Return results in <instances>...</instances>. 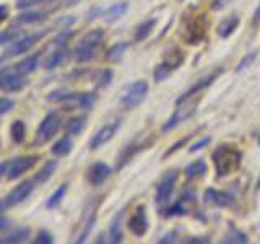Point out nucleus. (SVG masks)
Segmentation results:
<instances>
[{
    "mask_svg": "<svg viewBox=\"0 0 260 244\" xmlns=\"http://www.w3.org/2000/svg\"><path fill=\"white\" fill-rule=\"evenodd\" d=\"M10 225H12V220L8 218L7 215H4L2 211H0V233L8 230V228H10Z\"/></svg>",
    "mask_w": 260,
    "mask_h": 244,
    "instance_id": "nucleus-46",
    "label": "nucleus"
},
{
    "mask_svg": "<svg viewBox=\"0 0 260 244\" xmlns=\"http://www.w3.org/2000/svg\"><path fill=\"white\" fill-rule=\"evenodd\" d=\"M254 23H255V24L260 23V4H258L257 10H255V13H254Z\"/></svg>",
    "mask_w": 260,
    "mask_h": 244,
    "instance_id": "nucleus-50",
    "label": "nucleus"
},
{
    "mask_svg": "<svg viewBox=\"0 0 260 244\" xmlns=\"http://www.w3.org/2000/svg\"><path fill=\"white\" fill-rule=\"evenodd\" d=\"M7 16H8V7L7 5H0V23H4L7 20Z\"/></svg>",
    "mask_w": 260,
    "mask_h": 244,
    "instance_id": "nucleus-48",
    "label": "nucleus"
},
{
    "mask_svg": "<svg viewBox=\"0 0 260 244\" xmlns=\"http://www.w3.org/2000/svg\"><path fill=\"white\" fill-rule=\"evenodd\" d=\"M72 148H73V142L69 137H63L51 146V153L55 155V157H67L72 151Z\"/></svg>",
    "mask_w": 260,
    "mask_h": 244,
    "instance_id": "nucleus-29",
    "label": "nucleus"
},
{
    "mask_svg": "<svg viewBox=\"0 0 260 244\" xmlns=\"http://www.w3.org/2000/svg\"><path fill=\"white\" fill-rule=\"evenodd\" d=\"M239 26V18L236 15H230L228 18H224L218 26V35L221 38H230L233 33L238 29Z\"/></svg>",
    "mask_w": 260,
    "mask_h": 244,
    "instance_id": "nucleus-27",
    "label": "nucleus"
},
{
    "mask_svg": "<svg viewBox=\"0 0 260 244\" xmlns=\"http://www.w3.org/2000/svg\"><path fill=\"white\" fill-rule=\"evenodd\" d=\"M103 241H106L104 239V234H100V239H98V242H103Z\"/></svg>",
    "mask_w": 260,
    "mask_h": 244,
    "instance_id": "nucleus-52",
    "label": "nucleus"
},
{
    "mask_svg": "<svg viewBox=\"0 0 260 244\" xmlns=\"http://www.w3.org/2000/svg\"><path fill=\"white\" fill-rule=\"evenodd\" d=\"M2 60H4V59H2V57H0V64H2Z\"/></svg>",
    "mask_w": 260,
    "mask_h": 244,
    "instance_id": "nucleus-54",
    "label": "nucleus"
},
{
    "mask_svg": "<svg viewBox=\"0 0 260 244\" xmlns=\"http://www.w3.org/2000/svg\"><path fill=\"white\" fill-rule=\"evenodd\" d=\"M72 36H73V31L69 28H63V31L59 33V35L54 38V41H52L54 47H67V43L70 41Z\"/></svg>",
    "mask_w": 260,
    "mask_h": 244,
    "instance_id": "nucleus-38",
    "label": "nucleus"
},
{
    "mask_svg": "<svg viewBox=\"0 0 260 244\" xmlns=\"http://www.w3.org/2000/svg\"><path fill=\"white\" fill-rule=\"evenodd\" d=\"M242 155L238 148L233 145H219L213 151V163L218 176H228L233 174L236 169L241 166Z\"/></svg>",
    "mask_w": 260,
    "mask_h": 244,
    "instance_id": "nucleus-1",
    "label": "nucleus"
},
{
    "mask_svg": "<svg viewBox=\"0 0 260 244\" xmlns=\"http://www.w3.org/2000/svg\"><path fill=\"white\" fill-rule=\"evenodd\" d=\"M207 203H213L216 207H228L231 205L233 197L230 194H226L223 191H216V189H207L205 195H203Z\"/></svg>",
    "mask_w": 260,
    "mask_h": 244,
    "instance_id": "nucleus-18",
    "label": "nucleus"
},
{
    "mask_svg": "<svg viewBox=\"0 0 260 244\" xmlns=\"http://www.w3.org/2000/svg\"><path fill=\"white\" fill-rule=\"evenodd\" d=\"M39 55H41V54L36 52V54H31V55H28V57H24V59H21L18 64L15 65L16 72L23 73V75H29V73L36 72L38 65H39Z\"/></svg>",
    "mask_w": 260,
    "mask_h": 244,
    "instance_id": "nucleus-22",
    "label": "nucleus"
},
{
    "mask_svg": "<svg viewBox=\"0 0 260 244\" xmlns=\"http://www.w3.org/2000/svg\"><path fill=\"white\" fill-rule=\"evenodd\" d=\"M154 24H156V20H154V18L145 20L143 23L138 24L137 29H135V41H137V43H140V41H143V39H146L150 36V33L153 31Z\"/></svg>",
    "mask_w": 260,
    "mask_h": 244,
    "instance_id": "nucleus-33",
    "label": "nucleus"
},
{
    "mask_svg": "<svg viewBox=\"0 0 260 244\" xmlns=\"http://www.w3.org/2000/svg\"><path fill=\"white\" fill-rule=\"evenodd\" d=\"M111 80H112V72L111 70H103L100 73V77H98V86H100V88L109 86Z\"/></svg>",
    "mask_w": 260,
    "mask_h": 244,
    "instance_id": "nucleus-41",
    "label": "nucleus"
},
{
    "mask_svg": "<svg viewBox=\"0 0 260 244\" xmlns=\"http://www.w3.org/2000/svg\"><path fill=\"white\" fill-rule=\"evenodd\" d=\"M10 137L15 143H23L24 137H26V126H24V122L16 119L12 122L10 126Z\"/></svg>",
    "mask_w": 260,
    "mask_h": 244,
    "instance_id": "nucleus-31",
    "label": "nucleus"
},
{
    "mask_svg": "<svg viewBox=\"0 0 260 244\" xmlns=\"http://www.w3.org/2000/svg\"><path fill=\"white\" fill-rule=\"evenodd\" d=\"M86 127V119L85 117H73L67 124V132L70 135H80Z\"/></svg>",
    "mask_w": 260,
    "mask_h": 244,
    "instance_id": "nucleus-36",
    "label": "nucleus"
},
{
    "mask_svg": "<svg viewBox=\"0 0 260 244\" xmlns=\"http://www.w3.org/2000/svg\"><path fill=\"white\" fill-rule=\"evenodd\" d=\"M128 10V5L125 2H120V4H114L112 7H109L108 10L103 13V18L106 23H114L120 20L122 16H124Z\"/></svg>",
    "mask_w": 260,
    "mask_h": 244,
    "instance_id": "nucleus-25",
    "label": "nucleus"
},
{
    "mask_svg": "<svg viewBox=\"0 0 260 244\" xmlns=\"http://www.w3.org/2000/svg\"><path fill=\"white\" fill-rule=\"evenodd\" d=\"M69 191V184L65 182V184H60L57 189L51 194V197H49L46 200V207L47 208H55V207H59L60 205V202L65 199V194H67Z\"/></svg>",
    "mask_w": 260,
    "mask_h": 244,
    "instance_id": "nucleus-28",
    "label": "nucleus"
},
{
    "mask_svg": "<svg viewBox=\"0 0 260 244\" xmlns=\"http://www.w3.org/2000/svg\"><path fill=\"white\" fill-rule=\"evenodd\" d=\"M62 126V119L57 112H49L47 116L41 120V124L36 130V135L32 138V146H41L47 143L51 138L59 132V129Z\"/></svg>",
    "mask_w": 260,
    "mask_h": 244,
    "instance_id": "nucleus-4",
    "label": "nucleus"
},
{
    "mask_svg": "<svg viewBox=\"0 0 260 244\" xmlns=\"http://www.w3.org/2000/svg\"><path fill=\"white\" fill-rule=\"evenodd\" d=\"M49 12H39V10H28L24 13H20L16 18L13 20V24H32V23H39L47 18Z\"/></svg>",
    "mask_w": 260,
    "mask_h": 244,
    "instance_id": "nucleus-21",
    "label": "nucleus"
},
{
    "mask_svg": "<svg viewBox=\"0 0 260 244\" xmlns=\"http://www.w3.org/2000/svg\"><path fill=\"white\" fill-rule=\"evenodd\" d=\"M7 169H8V161H4L2 165H0V177H2L4 174L7 176Z\"/></svg>",
    "mask_w": 260,
    "mask_h": 244,
    "instance_id": "nucleus-49",
    "label": "nucleus"
},
{
    "mask_svg": "<svg viewBox=\"0 0 260 244\" xmlns=\"http://www.w3.org/2000/svg\"><path fill=\"white\" fill-rule=\"evenodd\" d=\"M125 215V208H122L119 214L112 218V222L109 225V241L112 244H119L122 242V220Z\"/></svg>",
    "mask_w": 260,
    "mask_h": 244,
    "instance_id": "nucleus-19",
    "label": "nucleus"
},
{
    "mask_svg": "<svg viewBox=\"0 0 260 244\" xmlns=\"http://www.w3.org/2000/svg\"><path fill=\"white\" fill-rule=\"evenodd\" d=\"M255 52H252V54H247L246 57H244V60L238 65V69H236V70H238V72H242V70H246L247 67H249V65L252 64V62H254L255 60Z\"/></svg>",
    "mask_w": 260,
    "mask_h": 244,
    "instance_id": "nucleus-43",
    "label": "nucleus"
},
{
    "mask_svg": "<svg viewBox=\"0 0 260 244\" xmlns=\"http://www.w3.org/2000/svg\"><path fill=\"white\" fill-rule=\"evenodd\" d=\"M55 169H57V161H55V160L47 161L46 165L36 173V176H35V179H32V181H35L38 186L46 184V182L49 181V179L52 177V174L55 173Z\"/></svg>",
    "mask_w": 260,
    "mask_h": 244,
    "instance_id": "nucleus-26",
    "label": "nucleus"
},
{
    "mask_svg": "<svg viewBox=\"0 0 260 244\" xmlns=\"http://www.w3.org/2000/svg\"><path fill=\"white\" fill-rule=\"evenodd\" d=\"M177 65H179V62H173V60H165L162 64H159L156 67V70H154V81H158L159 83V81L166 80Z\"/></svg>",
    "mask_w": 260,
    "mask_h": 244,
    "instance_id": "nucleus-30",
    "label": "nucleus"
},
{
    "mask_svg": "<svg viewBox=\"0 0 260 244\" xmlns=\"http://www.w3.org/2000/svg\"><path fill=\"white\" fill-rule=\"evenodd\" d=\"M28 86V78L15 67L0 69V89L5 93H18Z\"/></svg>",
    "mask_w": 260,
    "mask_h": 244,
    "instance_id": "nucleus-7",
    "label": "nucleus"
},
{
    "mask_svg": "<svg viewBox=\"0 0 260 244\" xmlns=\"http://www.w3.org/2000/svg\"><path fill=\"white\" fill-rule=\"evenodd\" d=\"M20 36H23V31L18 28H8V29L0 31V46L10 44L15 39H18Z\"/></svg>",
    "mask_w": 260,
    "mask_h": 244,
    "instance_id": "nucleus-35",
    "label": "nucleus"
},
{
    "mask_svg": "<svg viewBox=\"0 0 260 244\" xmlns=\"http://www.w3.org/2000/svg\"><path fill=\"white\" fill-rule=\"evenodd\" d=\"M15 100H10V98H0V116L4 114H8L13 108H15Z\"/></svg>",
    "mask_w": 260,
    "mask_h": 244,
    "instance_id": "nucleus-40",
    "label": "nucleus"
},
{
    "mask_svg": "<svg viewBox=\"0 0 260 244\" xmlns=\"http://www.w3.org/2000/svg\"><path fill=\"white\" fill-rule=\"evenodd\" d=\"M120 127V122H114V124H108V126H104L101 127L98 132L93 135V138L89 140V150H98V148H101V146L104 143H108L111 138L116 135L117 132V129Z\"/></svg>",
    "mask_w": 260,
    "mask_h": 244,
    "instance_id": "nucleus-13",
    "label": "nucleus"
},
{
    "mask_svg": "<svg viewBox=\"0 0 260 244\" xmlns=\"http://www.w3.org/2000/svg\"><path fill=\"white\" fill-rule=\"evenodd\" d=\"M177 176H179V173L176 169L168 171V173L162 176V179L156 187V202L158 203H165L171 197V194L174 191L176 181H177Z\"/></svg>",
    "mask_w": 260,
    "mask_h": 244,
    "instance_id": "nucleus-12",
    "label": "nucleus"
},
{
    "mask_svg": "<svg viewBox=\"0 0 260 244\" xmlns=\"http://www.w3.org/2000/svg\"><path fill=\"white\" fill-rule=\"evenodd\" d=\"M36 155H26V157H18L12 161H8V169H7V179L8 181H15V179L21 177L26 171L35 168L38 163Z\"/></svg>",
    "mask_w": 260,
    "mask_h": 244,
    "instance_id": "nucleus-10",
    "label": "nucleus"
},
{
    "mask_svg": "<svg viewBox=\"0 0 260 244\" xmlns=\"http://www.w3.org/2000/svg\"><path fill=\"white\" fill-rule=\"evenodd\" d=\"M257 140H258V145H260V134H258V138H257Z\"/></svg>",
    "mask_w": 260,
    "mask_h": 244,
    "instance_id": "nucleus-53",
    "label": "nucleus"
},
{
    "mask_svg": "<svg viewBox=\"0 0 260 244\" xmlns=\"http://www.w3.org/2000/svg\"><path fill=\"white\" fill-rule=\"evenodd\" d=\"M146 95H148V83L138 80L125 88L124 95L120 98V104L124 106V109H135L145 101Z\"/></svg>",
    "mask_w": 260,
    "mask_h": 244,
    "instance_id": "nucleus-9",
    "label": "nucleus"
},
{
    "mask_svg": "<svg viewBox=\"0 0 260 244\" xmlns=\"http://www.w3.org/2000/svg\"><path fill=\"white\" fill-rule=\"evenodd\" d=\"M221 242H226V244H230V242H234V244H246L247 242V236L238 231V230H234V228H231V231L228 233L223 241Z\"/></svg>",
    "mask_w": 260,
    "mask_h": 244,
    "instance_id": "nucleus-37",
    "label": "nucleus"
},
{
    "mask_svg": "<svg viewBox=\"0 0 260 244\" xmlns=\"http://www.w3.org/2000/svg\"><path fill=\"white\" fill-rule=\"evenodd\" d=\"M185 242H208V239H185Z\"/></svg>",
    "mask_w": 260,
    "mask_h": 244,
    "instance_id": "nucleus-51",
    "label": "nucleus"
},
{
    "mask_svg": "<svg viewBox=\"0 0 260 244\" xmlns=\"http://www.w3.org/2000/svg\"><path fill=\"white\" fill-rule=\"evenodd\" d=\"M195 199L193 195V191L192 189H185L181 195V199H179L174 205H171L169 208L162 210V215L165 217H177V215H185L187 214V203H192Z\"/></svg>",
    "mask_w": 260,
    "mask_h": 244,
    "instance_id": "nucleus-15",
    "label": "nucleus"
},
{
    "mask_svg": "<svg viewBox=\"0 0 260 244\" xmlns=\"http://www.w3.org/2000/svg\"><path fill=\"white\" fill-rule=\"evenodd\" d=\"M210 140H211V138L210 137H203L202 138V140H199V142H195L192 146H190V148H189V151L190 153H195V151H199V150H202V148H205V146L210 143Z\"/></svg>",
    "mask_w": 260,
    "mask_h": 244,
    "instance_id": "nucleus-44",
    "label": "nucleus"
},
{
    "mask_svg": "<svg viewBox=\"0 0 260 244\" xmlns=\"http://www.w3.org/2000/svg\"><path fill=\"white\" fill-rule=\"evenodd\" d=\"M176 241V231H171V233H168L165 238H161L158 242L159 244H168V242H174Z\"/></svg>",
    "mask_w": 260,
    "mask_h": 244,
    "instance_id": "nucleus-47",
    "label": "nucleus"
},
{
    "mask_svg": "<svg viewBox=\"0 0 260 244\" xmlns=\"http://www.w3.org/2000/svg\"><path fill=\"white\" fill-rule=\"evenodd\" d=\"M221 72H223V69L221 67H218V69H215L211 73H208L207 77H203V78H200L197 83H195L190 89H187V92L179 98V100H184V98H190V96H193V95H197V93H200L202 89H205L207 86H210L213 81L221 75Z\"/></svg>",
    "mask_w": 260,
    "mask_h": 244,
    "instance_id": "nucleus-17",
    "label": "nucleus"
},
{
    "mask_svg": "<svg viewBox=\"0 0 260 244\" xmlns=\"http://www.w3.org/2000/svg\"><path fill=\"white\" fill-rule=\"evenodd\" d=\"M111 176V168L106 163H94L88 168V181L91 186H101Z\"/></svg>",
    "mask_w": 260,
    "mask_h": 244,
    "instance_id": "nucleus-16",
    "label": "nucleus"
},
{
    "mask_svg": "<svg viewBox=\"0 0 260 244\" xmlns=\"http://www.w3.org/2000/svg\"><path fill=\"white\" fill-rule=\"evenodd\" d=\"M0 145H2V142H0Z\"/></svg>",
    "mask_w": 260,
    "mask_h": 244,
    "instance_id": "nucleus-55",
    "label": "nucleus"
},
{
    "mask_svg": "<svg viewBox=\"0 0 260 244\" xmlns=\"http://www.w3.org/2000/svg\"><path fill=\"white\" fill-rule=\"evenodd\" d=\"M52 242H54V236L49 231H39L35 239V244H52Z\"/></svg>",
    "mask_w": 260,
    "mask_h": 244,
    "instance_id": "nucleus-42",
    "label": "nucleus"
},
{
    "mask_svg": "<svg viewBox=\"0 0 260 244\" xmlns=\"http://www.w3.org/2000/svg\"><path fill=\"white\" fill-rule=\"evenodd\" d=\"M35 181H23L8 192L5 197L0 200V211H5L8 208H13L16 205H20L26 199H29V195L35 191Z\"/></svg>",
    "mask_w": 260,
    "mask_h": 244,
    "instance_id": "nucleus-8",
    "label": "nucleus"
},
{
    "mask_svg": "<svg viewBox=\"0 0 260 244\" xmlns=\"http://www.w3.org/2000/svg\"><path fill=\"white\" fill-rule=\"evenodd\" d=\"M51 31V28H46V29H41L36 33H29V35H23L18 39H15L13 43L8 44V47L5 49V57H13V55H21V54H26L32 46H36L41 39H43L47 33Z\"/></svg>",
    "mask_w": 260,
    "mask_h": 244,
    "instance_id": "nucleus-5",
    "label": "nucleus"
},
{
    "mask_svg": "<svg viewBox=\"0 0 260 244\" xmlns=\"http://www.w3.org/2000/svg\"><path fill=\"white\" fill-rule=\"evenodd\" d=\"M104 31L103 29H91L89 33L81 38L78 46L73 51V59L80 64H85L94 59V55L98 54V49L101 47L103 41H104Z\"/></svg>",
    "mask_w": 260,
    "mask_h": 244,
    "instance_id": "nucleus-2",
    "label": "nucleus"
},
{
    "mask_svg": "<svg viewBox=\"0 0 260 244\" xmlns=\"http://www.w3.org/2000/svg\"><path fill=\"white\" fill-rule=\"evenodd\" d=\"M128 43H117L114 44L108 52H106V60L109 62H119L122 59V55L125 54V51L128 49Z\"/></svg>",
    "mask_w": 260,
    "mask_h": 244,
    "instance_id": "nucleus-34",
    "label": "nucleus"
},
{
    "mask_svg": "<svg viewBox=\"0 0 260 244\" xmlns=\"http://www.w3.org/2000/svg\"><path fill=\"white\" fill-rule=\"evenodd\" d=\"M177 108H176V112L171 116V119L165 124L162 127V132H169V130H173L174 127H177L181 122L187 120L189 117L193 116L195 109H197V104H199V100H195V98H184V100H177Z\"/></svg>",
    "mask_w": 260,
    "mask_h": 244,
    "instance_id": "nucleus-6",
    "label": "nucleus"
},
{
    "mask_svg": "<svg viewBox=\"0 0 260 244\" xmlns=\"http://www.w3.org/2000/svg\"><path fill=\"white\" fill-rule=\"evenodd\" d=\"M103 13H104V12L101 10L100 7H93L91 10H88V13H86V20H88V21H93V20L98 18V16H103Z\"/></svg>",
    "mask_w": 260,
    "mask_h": 244,
    "instance_id": "nucleus-45",
    "label": "nucleus"
},
{
    "mask_svg": "<svg viewBox=\"0 0 260 244\" xmlns=\"http://www.w3.org/2000/svg\"><path fill=\"white\" fill-rule=\"evenodd\" d=\"M207 173V163L203 160H197L190 163L189 166L185 168V176L187 179H195V177H200Z\"/></svg>",
    "mask_w": 260,
    "mask_h": 244,
    "instance_id": "nucleus-32",
    "label": "nucleus"
},
{
    "mask_svg": "<svg viewBox=\"0 0 260 244\" xmlns=\"http://www.w3.org/2000/svg\"><path fill=\"white\" fill-rule=\"evenodd\" d=\"M47 101L60 103L69 106V108H80V109H91L96 103L94 93H73V92H52L47 95Z\"/></svg>",
    "mask_w": 260,
    "mask_h": 244,
    "instance_id": "nucleus-3",
    "label": "nucleus"
},
{
    "mask_svg": "<svg viewBox=\"0 0 260 244\" xmlns=\"http://www.w3.org/2000/svg\"><path fill=\"white\" fill-rule=\"evenodd\" d=\"M55 0H16V7L23 10V8H29L35 5H43V4H52Z\"/></svg>",
    "mask_w": 260,
    "mask_h": 244,
    "instance_id": "nucleus-39",
    "label": "nucleus"
},
{
    "mask_svg": "<svg viewBox=\"0 0 260 244\" xmlns=\"http://www.w3.org/2000/svg\"><path fill=\"white\" fill-rule=\"evenodd\" d=\"M31 230L28 226L23 228H16V230L10 231L8 234H5L4 238H0V244H20V242H26L29 238Z\"/></svg>",
    "mask_w": 260,
    "mask_h": 244,
    "instance_id": "nucleus-20",
    "label": "nucleus"
},
{
    "mask_svg": "<svg viewBox=\"0 0 260 244\" xmlns=\"http://www.w3.org/2000/svg\"><path fill=\"white\" fill-rule=\"evenodd\" d=\"M207 31V18L205 15H197L192 21L187 24V31H185V39L189 44H199L200 41L205 36Z\"/></svg>",
    "mask_w": 260,
    "mask_h": 244,
    "instance_id": "nucleus-11",
    "label": "nucleus"
},
{
    "mask_svg": "<svg viewBox=\"0 0 260 244\" xmlns=\"http://www.w3.org/2000/svg\"><path fill=\"white\" fill-rule=\"evenodd\" d=\"M128 228L135 236L142 238V236L148 230V218H146V207L145 205H138L135 214L132 215L128 222Z\"/></svg>",
    "mask_w": 260,
    "mask_h": 244,
    "instance_id": "nucleus-14",
    "label": "nucleus"
},
{
    "mask_svg": "<svg viewBox=\"0 0 260 244\" xmlns=\"http://www.w3.org/2000/svg\"><path fill=\"white\" fill-rule=\"evenodd\" d=\"M67 47H55L54 51L47 55V59L44 62V69L46 70H54L57 69L59 65L67 59Z\"/></svg>",
    "mask_w": 260,
    "mask_h": 244,
    "instance_id": "nucleus-24",
    "label": "nucleus"
},
{
    "mask_svg": "<svg viewBox=\"0 0 260 244\" xmlns=\"http://www.w3.org/2000/svg\"><path fill=\"white\" fill-rule=\"evenodd\" d=\"M94 223H96V208H91V210H88V214H86V215H85V218H83V225H81L83 228H81L80 234L77 236L75 242H78V244L85 242V241H86V238L89 236V233H91Z\"/></svg>",
    "mask_w": 260,
    "mask_h": 244,
    "instance_id": "nucleus-23",
    "label": "nucleus"
}]
</instances>
